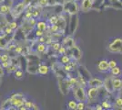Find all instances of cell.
Masks as SVG:
<instances>
[{"mask_svg": "<svg viewBox=\"0 0 122 110\" xmlns=\"http://www.w3.org/2000/svg\"><path fill=\"white\" fill-rule=\"evenodd\" d=\"M87 84H88V85L90 87H96V88H99V87L103 86V82H102L101 80L97 78H91L87 82Z\"/></svg>", "mask_w": 122, "mask_h": 110, "instance_id": "cell-17", "label": "cell"}, {"mask_svg": "<svg viewBox=\"0 0 122 110\" xmlns=\"http://www.w3.org/2000/svg\"><path fill=\"white\" fill-rule=\"evenodd\" d=\"M25 7H26V6H25V4L23 2V0H20V1H18L17 3L13 4L12 7H11L10 16L12 17L14 19H17L21 15H23V13H24L25 10Z\"/></svg>", "mask_w": 122, "mask_h": 110, "instance_id": "cell-1", "label": "cell"}, {"mask_svg": "<svg viewBox=\"0 0 122 110\" xmlns=\"http://www.w3.org/2000/svg\"><path fill=\"white\" fill-rule=\"evenodd\" d=\"M10 55L7 52L4 51V52H2L1 56H0V63H3V62H7V61H10Z\"/></svg>", "mask_w": 122, "mask_h": 110, "instance_id": "cell-24", "label": "cell"}, {"mask_svg": "<svg viewBox=\"0 0 122 110\" xmlns=\"http://www.w3.org/2000/svg\"><path fill=\"white\" fill-rule=\"evenodd\" d=\"M77 25H78V17H77V14L70 15V21H69L70 34H74L75 33L76 28H77Z\"/></svg>", "mask_w": 122, "mask_h": 110, "instance_id": "cell-6", "label": "cell"}, {"mask_svg": "<svg viewBox=\"0 0 122 110\" xmlns=\"http://www.w3.org/2000/svg\"><path fill=\"white\" fill-rule=\"evenodd\" d=\"M92 3H93V0H83L80 6V9L83 12H87L92 8Z\"/></svg>", "mask_w": 122, "mask_h": 110, "instance_id": "cell-15", "label": "cell"}, {"mask_svg": "<svg viewBox=\"0 0 122 110\" xmlns=\"http://www.w3.org/2000/svg\"><path fill=\"white\" fill-rule=\"evenodd\" d=\"M115 105L117 106V108H122V97L121 96H118V97L116 98Z\"/></svg>", "mask_w": 122, "mask_h": 110, "instance_id": "cell-28", "label": "cell"}, {"mask_svg": "<svg viewBox=\"0 0 122 110\" xmlns=\"http://www.w3.org/2000/svg\"><path fill=\"white\" fill-rule=\"evenodd\" d=\"M114 91H120L122 89V81L119 78H114L112 81Z\"/></svg>", "mask_w": 122, "mask_h": 110, "instance_id": "cell-18", "label": "cell"}, {"mask_svg": "<svg viewBox=\"0 0 122 110\" xmlns=\"http://www.w3.org/2000/svg\"><path fill=\"white\" fill-rule=\"evenodd\" d=\"M112 81H113V77L108 76V77H107V78L103 82V86L105 87V89L107 90L108 93H113V92H114Z\"/></svg>", "mask_w": 122, "mask_h": 110, "instance_id": "cell-12", "label": "cell"}, {"mask_svg": "<svg viewBox=\"0 0 122 110\" xmlns=\"http://www.w3.org/2000/svg\"><path fill=\"white\" fill-rule=\"evenodd\" d=\"M62 6H63V12L66 14L68 13L69 15L77 14L79 10V6L76 4V0H65Z\"/></svg>", "mask_w": 122, "mask_h": 110, "instance_id": "cell-2", "label": "cell"}, {"mask_svg": "<svg viewBox=\"0 0 122 110\" xmlns=\"http://www.w3.org/2000/svg\"><path fill=\"white\" fill-rule=\"evenodd\" d=\"M108 66H109V68L110 69L113 68V67H115V66H117V63H116V61H114V60L109 61V62H108Z\"/></svg>", "mask_w": 122, "mask_h": 110, "instance_id": "cell-33", "label": "cell"}, {"mask_svg": "<svg viewBox=\"0 0 122 110\" xmlns=\"http://www.w3.org/2000/svg\"><path fill=\"white\" fill-rule=\"evenodd\" d=\"M7 25L10 27L14 31H16L19 29V27H20V24L16 21V19H12L11 21H8L7 22Z\"/></svg>", "mask_w": 122, "mask_h": 110, "instance_id": "cell-21", "label": "cell"}, {"mask_svg": "<svg viewBox=\"0 0 122 110\" xmlns=\"http://www.w3.org/2000/svg\"><path fill=\"white\" fill-rule=\"evenodd\" d=\"M1 33H2V27L0 26V34H1Z\"/></svg>", "mask_w": 122, "mask_h": 110, "instance_id": "cell-35", "label": "cell"}, {"mask_svg": "<svg viewBox=\"0 0 122 110\" xmlns=\"http://www.w3.org/2000/svg\"><path fill=\"white\" fill-rule=\"evenodd\" d=\"M50 68L44 63H40L38 65V68H37V74H40V75H46L49 73Z\"/></svg>", "mask_w": 122, "mask_h": 110, "instance_id": "cell-16", "label": "cell"}, {"mask_svg": "<svg viewBox=\"0 0 122 110\" xmlns=\"http://www.w3.org/2000/svg\"><path fill=\"white\" fill-rule=\"evenodd\" d=\"M73 94L76 98V101H80V102H86L87 100V96H86V93L85 92V88L79 86V85H76L73 87Z\"/></svg>", "mask_w": 122, "mask_h": 110, "instance_id": "cell-3", "label": "cell"}, {"mask_svg": "<svg viewBox=\"0 0 122 110\" xmlns=\"http://www.w3.org/2000/svg\"><path fill=\"white\" fill-rule=\"evenodd\" d=\"M108 52L112 53H120L122 54V39H115L107 46Z\"/></svg>", "mask_w": 122, "mask_h": 110, "instance_id": "cell-4", "label": "cell"}, {"mask_svg": "<svg viewBox=\"0 0 122 110\" xmlns=\"http://www.w3.org/2000/svg\"><path fill=\"white\" fill-rule=\"evenodd\" d=\"M48 26H49V24L47 23V21L42 20V19L39 18V19H37V21H36L35 29H40V30H43V31H46L47 29H48Z\"/></svg>", "mask_w": 122, "mask_h": 110, "instance_id": "cell-13", "label": "cell"}, {"mask_svg": "<svg viewBox=\"0 0 122 110\" xmlns=\"http://www.w3.org/2000/svg\"><path fill=\"white\" fill-rule=\"evenodd\" d=\"M0 14L3 16H8L11 14V6L5 2L0 3Z\"/></svg>", "mask_w": 122, "mask_h": 110, "instance_id": "cell-9", "label": "cell"}, {"mask_svg": "<svg viewBox=\"0 0 122 110\" xmlns=\"http://www.w3.org/2000/svg\"><path fill=\"white\" fill-rule=\"evenodd\" d=\"M33 105H34V102H32L31 100L25 99L24 105H25V107H26V109H32V107H33Z\"/></svg>", "mask_w": 122, "mask_h": 110, "instance_id": "cell-27", "label": "cell"}, {"mask_svg": "<svg viewBox=\"0 0 122 110\" xmlns=\"http://www.w3.org/2000/svg\"><path fill=\"white\" fill-rule=\"evenodd\" d=\"M32 109H39V106H38V105H36V104H35V103H34Z\"/></svg>", "mask_w": 122, "mask_h": 110, "instance_id": "cell-34", "label": "cell"}, {"mask_svg": "<svg viewBox=\"0 0 122 110\" xmlns=\"http://www.w3.org/2000/svg\"><path fill=\"white\" fill-rule=\"evenodd\" d=\"M102 107H103V108H110V107H111V104H110L107 100H105V101H103V103H102Z\"/></svg>", "mask_w": 122, "mask_h": 110, "instance_id": "cell-31", "label": "cell"}, {"mask_svg": "<svg viewBox=\"0 0 122 110\" xmlns=\"http://www.w3.org/2000/svg\"><path fill=\"white\" fill-rule=\"evenodd\" d=\"M66 53L71 58L72 60H75V61H78L81 58V52L78 49V47H76V45L72 46L69 49H66Z\"/></svg>", "mask_w": 122, "mask_h": 110, "instance_id": "cell-5", "label": "cell"}, {"mask_svg": "<svg viewBox=\"0 0 122 110\" xmlns=\"http://www.w3.org/2000/svg\"><path fill=\"white\" fill-rule=\"evenodd\" d=\"M2 77L3 76H0V84H1V82H2Z\"/></svg>", "mask_w": 122, "mask_h": 110, "instance_id": "cell-36", "label": "cell"}, {"mask_svg": "<svg viewBox=\"0 0 122 110\" xmlns=\"http://www.w3.org/2000/svg\"><path fill=\"white\" fill-rule=\"evenodd\" d=\"M121 81H122V80H121Z\"/></svg>", "mask_w": 122, "mask_h": 110, "instance_id": "cell-40", "label": "cell"}, {"mask_svg": "<svg viewBox=\"0 0 122 110\" xmlns=\"http://www.w3.org/2000/svg\"><path fill=\"white\" fill-rule=\"evenodd\" d=\"M86 96H87V100L94 101L98 96V88L90 87L88 89V91L86 92Z\"/></svg>", "mask_w": 122, "mask_h": 110, "instance_id": "cell-10", "label": "cell"}, {"mask_svg": "<svg viewBox=\"0 0 122 110\" xmlns=\"http://www.w3.org/2000/svg\"><path fill=\"white\" fill-rule=\"evenodd\" d=\"M36 47L34 48V50H35L36 54H45L49 50V46L46 45V43H39V42L36 41Z\"/></svg>", "mask_w": 122, "mask_h": 110, "instance_id": "cell-8", "label": "cell"}, {"mask_svg": "<svg viewBox=\"0 0 122 110\" xmlns=\"http://www.w3.org/2000/svg\"><path fill=\"white\" fill-rule=\"evenodd\" d=\"M61 45L64 46L66 49H69V48H71L72 46L75 45V41L72 39L71 37H65L62 41Z\"/></svg>", "mask_w": 122, "mask_h": 110, "instance_id": "cell-14", "label": "cell"}, {"mask_svg": "<svg viewBox=\"0 0 122 110\" xmlns=\"http://www.w3.org/2000/svg\"><path fill=\"white\" fill-rule=\"evenodd\" d=\"M1 54H2V52H1V50H0V56H1Z\"/></svg>", "mask_w": 122, "mask_h": 110, "instance_id": "cell-38", "label": "cell"}, {"mask_svg": "<svg viewBox=\"0 0 122 110\" xmlns=\"http://www.w3.org/2000/svg\"><path fill=\"white\" fill-rule=\"evenodd\" d=\"M72 59L66 53L65 54H62V55H59V58H58V61H59V63L62 64V65H65L66 63H68Z\"/></svg>", "mask_w": 122, "mask_h": 110, "instance_id": "cell-20", "label": "cell"}, {"mask_svg": "<svg viewBox=\"0 0 122 110\" xmlns=\"http://www.w3.org/2000/svg\"><path fill=\"white\" fill-rule=\"evenodd\" d=\"M33 32H34V34H35V36H36V39L39 38V37L44 36V35L46 34V31H43V30L37 29H33Z\"/></svg>", "mask_w": 122, "mask_h": 110, "instance_id": "cell-25", "label": "cell"}, {"mask_svg": "<svg viewBox=\"0 0 122 110\" xmlns=\"http://www.w3.org/2000/svg\"><path fill=\"white\" fill-rule=\"evenodd\" d=\"M77 74L80 75L84 80H86V82H88L91 79V75H90L89 72L86 70L85 66H82V65H78V67H77Z\"/></svg>", "mask_w": 122, "mask_h": 110, "instance_id": "cell-7", "label": "cell"}, {"mask_svg": "<svg viewBox=\"0 0 122 110\" xmlns=\"http://www.w3.org/2000/svg\"><path fill=\"white\" fill-rule=\"evenodd\" d=\"M67 107L70 109H76V100H69L67 103Z\"/></svg>", "mask_w": 122, "mask_h": 110, "instance_id": "cell-26", "label": "cell"}, {"mask_svg": "<svg viewBox=\"0 0 122 110\" xmlns=\"http://www.w3.org/2000/svg\"><path fill=\"white\" fill-rule=\"evenodd\" d=\"M110 73H111L112 76H114V77H116V76H119V75L121 74V70H120L119 67L115 66V67H113V68L110 69Z\"/></svg>", "mask_w": 122, "mask_h": 110, "instance_id": "cell-23", "label": "cell"}, {"mask_svg": "<svg viewBox=\"0 0 122 110\" xmlns=\"http://www.w3.org/2000/svg\"><path fill=\"white\" fill-rule=\"evenodd\" d=\"M13 74H14V77L15 80H22L25 76V71L23 69L18 68L13 73Z\"/></svg>", "mask_w": 122, "mask_h": 110, "instance_id": "cell-19", "label": "cell"}, {"mask_svg": "<svg viewBox=\"0 0 122 110\" xmlns=\"http://www.w3.org/2000/svg\"><path fill=\"white\" fill-rule=\"evenodd\" d=\"M76 1H77V0H76Z\"/></svg>", "mask_w": 122, "mask_h": 110, "instance_id": "cell-39", "label": "cell"}, {"mask_svg": "<svg viewBox=\"0 0 122 110\" xmlns=\"http://www.w3.org/2000/svg\"><path fill=\"white\" fill-rule=\"evenodd\" d=\"M66 52V49L64 47V46H62V45H61L60 47H59V49L57 50V52H57V55H62V54H65Z\"/></svg>", "mask_w": 122, "mask_h": 110, "instance_id": "cell-29", "label": "cell"}, {"mask_svg": "<svg viewBox=\"0 0 122 110\" xmlns=\"http://www.w3.org/2000/svg\"><path fill=\"white\" fill-rule=\"evenodd\" d=\"M117 1H118V2L120 3V4H122V0H117Z\"/></svg>", "mask_w": 122, "mask_h": 110, "instance_id": "cell-37", "label": "cell"}, {"mask_svg": "<svg viewBox=\"0 0 122 110\" xmlns=\"http://www.w3.org/2000/svg\"><path fill=\"white\" fill-rule=\"evenodd\" d=\"M97 68H98V71L101 72V73H107V72L110 71V68L108 66V62L106 60L100 61L97 64Z\"/></svg>", "mask_w": 122, "mask_h": 110, "instance_id": "cell-11", "label": "cell"}, {"mask_svg": "<svg viewBox=\"0 0 122 110\" xmlns=\"http://www.w3.org/2000/svg\"><path fill=\"white\" fill-rule=\"evenodd\" d=\"M18 68H19V66H18V65H16V64H14V63H10L9 66H8V67L5 70V73H7V74H12V73H14L16 69H18Z\"/></svg>", "mask_w": 122, "mask_h": 110, "instance_id": "cell-22", "label": "cell"}, {"mask_svg": "<svg viewBox=\"0 0 122 110\" xmlns=\"http://www.w3.org/2000/svg\"><path fill=\"white\" fill-rule=\"evenodd\" d=\"M9 64H10V61H7V62H3V63H0V66L4 69V70H5V69L9 66Z\"/></svg>", "mask_w": 122, "mask_h": 110, "instance_id": "cell-32", "label": "cell"}, {"mask_svg": "<svg viewBox=\"0 0 122 110\" xmlns=\"http://www.w3.org/2000/svg\"><path fill=\"white\" fill-rule=\"evenodd\" d=\"M85 108V102H78V103H76V109H78V110H81V109H84Z\"/></svg>", "mask_w": 122, "mask_h": 110, "instance_id": "cell-30", "label": "cell"}]
</instances>
